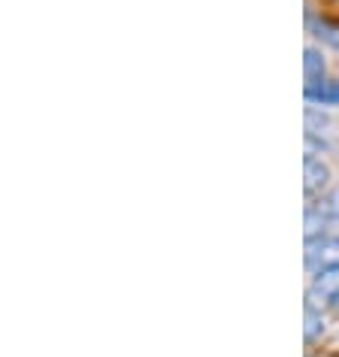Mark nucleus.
<instances>
[{
	"mask_svg": "<svg viewBox=\"0 0 339 357\" xmlns=\"http://www.w3.org/2000/svg\"><path fill=\"white\" fill-rule=\"evenodd\" d=\"M318 206H321V212H324V215H327L330 221H339V188L330 191L327 197L318 203Z\"/></svg>",
	"mask_w": 339,
	"mask_h": 357,
	"instance_id": "6e6552de",
	"label": "nucleus"
},
{
	"mask_svg": "<svg viewBox=\"0 0 339 357\" xmlns=\"http://www.w3.org/2000/svg\"><path fill=\"white\" fill-rule=\"evenodd\" d=\"M306 324H303V333H306L309 342H315L318 336H324V327H327V321L324 315H321V309L318 306H306Z\"/></svg>",
	"mask_w": 339,
	"mask_h": 357,
	"instance_id": "423d86ee",
	"label": "nucleus"
},
{
	"mask_svg": "<svg viewBox=\"0 0 339 357\" xmlns=\"http://www.w3.org/2000/svg\"><path fill=\"white\" fill-rule=\"evenodd\" d=\"M339 264V236H318L306 243V266L312 273Z\"/></svg>",
	"mask_w": 339,
	"mask_h": 357,
	"instance_id": "f257e3e1",
	"label": "nucleus"
},
{
	"mask_svg": "<svg viewBox=\"0 0 339 357\" xmlns=\"http://www.w3.org/2000/svg\"><path fill=\"white\" fill-rule=\"evenodd\" d=\"M306 100L309 103H321V106H339V82H327L315 88V91H306Z\"/></svg>",
	"mask_w": 339,
	"mask_h": 357,
	"instance_id": "0eeeda50",
	"label": "nucleus"
},
{
	"mask_svg": "<svg viewBox=\"0 0 339 357\" xmlns=\"http://www.w3.org/2000/svg\"><path fill=\"white\" fill-rule=\"evenodd\" d=\"M303 225H306V243H309V239L324 236V227L330 225V218L321 212L318 203H309L306 206V221H303Z\"/></svg>",
	"mask_w": 339,
	"mask_h": 357,
	"instance_id": "39448f33",
	"label": "nucleus"
},
{
	"mask_svg": "<svg viewBox=\"0 0 339 357\" xmlns=\"http://www.w3.org/2000/svg\"><path fill=\"white\" fill-rule=\"evenodd\" d=\"M318 297H321V303H333L336 306V300H339V264L312 273V284H309L306 300H318Z\"/></svg>",
	"mask_w": 339,
	"mask_h": 357,
	"instance_id": "f03ea898",
	"label": "nucleus"
},
{
	"mask_svg": "<svg viewBox=\"0 0 339 357\" xmlns=\"http://www.w3.org/2000/svg\"><path fill=\"white\" fill-rule=\"evenodd\" d=\"M327 67H324V55L318 49H306L303 52V76H306V91H315L327 82Z\"/></svg>",
	"mask_w": 339,
	"mask_h": 357,
	"instance_id": "20e7f679",
	"label": "nucleus"
},
{
	"mask_svg": "<svg viewBox=\"0 0 339 357\" xmlns=\"http://www.w3.org/2000/svg\"><path fill=\"white\" fill-rule=\"evenodd\" d=\"M327 182H330V167L321 158H306V164H303V191H306V197L321 194L327 188Z\"/></svg>",
	"mask_w": 339,
	"mask_h": 357,
	"instance_id": "7ed1b4c3",
	"label": "nucleus"
}]
</instances>
